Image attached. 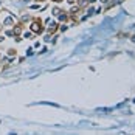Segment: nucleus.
I'll return each mask as SVG.
<instances>
[{
	"label": "nucleus",
	"mask_w": 135,
	"mask_h": 135,
	"mask_svg": "<svg viewBox=\"0 0 135 135\" xmlns=\"http://www.w3.org/2000/svg\"><path fill=\"white\" fill-rule=\"evenodd\" d=\"M54 30H56V25H51V27L48 28V31H50V33H53Z\"/></svg>",
	"instance_id": "20e7f679"
},
{
	"label": "nucleus",
	"mask_w": 135,
	"mask_h": 135,
	"mask_svg": "<svg viewBox=\"0 0 135 135\" xmlns=\"http://www.w3.org/2000/svg\"><path fill=\"white\" fill-rule=\"evenodd\" d=\"M31 30H33L34 33H41L42 31L41 23H39V22H33V23H31Z\"/></svg>",
	"instance_id": "f257e3e1"
},
{
	"label": "nucleus",
	"mask_w": 135,
	"mask_h": 135,
	"mask_svg": "<svg viewBox=\"0 0 135 135\" xmlns=\"http://www.w3.org/2000/svg\"><path fill=\"white\" fill-rule=\"evenodd\" d=\"M13 33H14V34H20V28H19V27H16V28H14V31H13Z\"/></svg>",
	"instance_id": "7ed1b4c3"
},
{
	"label": "nucleus",
	"mask_w": 135,
	"mask_h": 135,
	"mask_svg": "<svg viewBox=\"0 0 135 135\" xmlns=\"http://www.w3.org/2000/svg\"><path fill=\"white\" fill-rule=\"evenodd\" d=\"M13 23V17H8L6 20H5V25H11Z\"/></svg>",
	"instance_id": "f03ea898"
}]
</instances>
